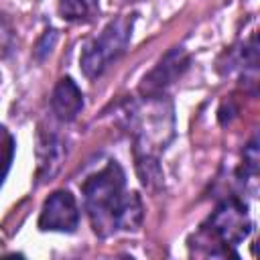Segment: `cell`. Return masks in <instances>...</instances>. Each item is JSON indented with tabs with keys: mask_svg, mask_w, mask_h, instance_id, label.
Segmentation results:
<instances>
[{
	"mask_svg": "<svg viewBox=\"0 0 260 260\" xmlns=\"http://www.w3.org/2000/svg\"><path fill=\"white\" fill-rule=\"evenodd\" d=\"M83 205L91 228L106 238L118 230L134 232L142 223V201L138 193L126 191V177L116 160L93 173L81 185Z\"/></svg>",
	"mask_w": 260,
	"mask_h": 260,
	"instance_id": "6da1fadb",
	"label": "cell"
},
{
	"mask_svg": "<svg viewBox=\"0 0 260 260\" xmlns=\"http://www.w3.org/2000/svg\"><path fill=\"white\" fill-rule=\"evenodd\" d=\"M250 232L252 219L248 213V205L238 195H232L211 211V215L195 236V242L199 246H209V242H213L211 256H238L236 252H232V248L242 244L250 236Z\"/></svg>",
	"mask_w": 260,
	"mask_h": 260,
	"instance_id": "7a4b0ae2",
	"label": "cell"
},
{
	"mask_svg": "<svg viewBox=\"0 0 260 260\" xmlns=\"http://www.w3.org/2000/svg\"><path fill=\"white\" fill-rule=\"evenodd\" d=\"M146 104L132 112L134 156H158L173 138V108L160 98H144Z\"/></svg>",
	"mask_w": 260,
	"mask_h": 260,
	"instance_id": "3957f363",
	"label": "cell"
},
{
	"mask_svg": "<svg viewBox=\"0 0 260 260\" xmlns=\"http://www.w3.org/2000/svg\"><path fill=\"white\" fill-rule=\"evenodd\" d=\"M132 28H134V16L122 14L110 20L98 37L85 43L79 55V65L87 79H98L126 51L132 39Z\"/></svg>",
	"mask_w": 260,
	"mask_h": 260,
	"instance_id": "277c9868",
	"label": "cell"
},
{
	"mask_svg": "<svg viewBox=\"0 0 260 260\" xmlns=\"http://www.w3.org/2000/svg\"><path fill=\"white\" fill-rule=\"evenodd\" d=\"M191 57L183 47H173L167 51L158 63L142 77L140 93L142 98H160L167 87H171L187 69H189Z\"/></svg>",
	"mask_w": 260,
	"mask_h": 260,
	"instance_id": "5b68a950",
	"label": "cell"
},
{
	"mask_svg": "<svg viewBox=\"0 0 260 260\" xmlns=\"http://www.w3.org/2000/svg\"><path fill=\"white\" fill-rule=\"evenodd\" d=\"M77 225H79V207L75 197L65 189L51 193L43 203L39 215V228L43 232L71 234L77 230Z\"/></svg>",
	"mask_w": 260,
	"mask_h": 260,
	"instance_id": "8992f818",
	"label": "cell"
},
{
	"mask_svg": "<svg viewBox=\"0 0 260 260\" xmlns=\"http://www.w3.org/2000/svg\"><path fill=\"white\" fill-rule=\"evenodd\" d=\"M65 156L63 140L53 130H39L37 136V177L39 181H49L59 171Z\"/></svg>",
	"mask_w": 260,
	"mask_h": 260,
	"instance_id": "52a82bcc",
	"label": "cell"
},
{
	"mask_svg": "<svg viewBox=\"0 0 260 260\" xmlns=\"http://www.w3.org/2000/svg\"><path fill=\"white\" fill-rule=\"evenodd\" d=\"M51 110L61 122H71L83 110V93L71 77H61L51 93Z\"/></svg>",
	"mask_w": 260,
	"mask_h": 260,
	"instance_id": "ba28073f",
	"label": "cell"
},
{
	"mask_svg": "<svg viewBox=\"0 0 260 260\" xmlns=\"http://www.w3.org/2000/svg\"><path fill=\"white\" fill-rule=\"evenodd\" d=\"M57 10L63 20L91 22L100 16V0H59Z\"/></svg>",
	"mask_w": 260,
	"mask_h": 260,
	"instance_id": "9c48e42d",
	"label": "cell"
},
{
	"mask_svg": "<svg viewBox=\"0 0 260 260\" xmlns=\"http://www.w3.org/2000/svg\"><path fill=\"white\" fill-rule=\"evenodd\" d=\"M136 160V173L142 181V185L150 191H156L162 187V169L158 165V156H134Z\"/></svg>",
	"mask_w": 260,
	"mask_h": 260,
	"instance_id": "30bf717a",
	"label": "cell"
},
{
	"mask_svg": "<svg viewBox=\"0 0 260 260\" xmlns=\"http://www.w3.org/2000/svg\"><path fill=\"white\" fill-rule=\"evenodd\" d=\"M14 146H16V142H14L12 134L0 126V187L10 171V165L14 158Z\"/></svg>",
	"mask_w": 260,
	"mask_h": 260,
	"instance_id": "8fae6325",
	"label": "cell"
},
{
	"mask_svg": "<svg viewBox=\"0 0 260 260\" xmlns=\"http://www.w3.org/2000/svg\"><path fill=\"white\" fill-rule=\"evenodd\" d=\"M258 160H260V154H258V140L254 138L246 150H244V165H242V175L254 179L258 175Z\"/></svg>",
	"mask_w": 260,
	"mask_h": 260,
	"instance_id": "7c38bea8",
	"label": "cell"
},
{
	"mask_svg": "<svg viewBox=\"0 0 260 260\" xmlns=\"http://www.w3.org/2000/svg\"><path fill=\"white\" fill-rule=\"evenodd\" d=\"M14 45V28L6 14H0V55H6Z\"/></svg>",
	"mask_w": 260,
	"mask_h": 260,
	"instance_id": "4fadbf2b",
	"label": "cell"
},
{
	"mask_svg": "<svg viewBox=\"0 0 260 260\" xmlns=\"http://www.w3.org/2000/svg\"><path fill=\"white\" fill-rule=\"evenodd\" d=\"M55 43H57V30H45V35L39 39V43H37V47H35V57L37 59H45L51 51H53V47H55Z\"/></svg>",
	"mask_w": 260,
	"mask_h": 260,
	"instance_id": "5bb4252c",
	"label": "cell"
}]
</instances>
